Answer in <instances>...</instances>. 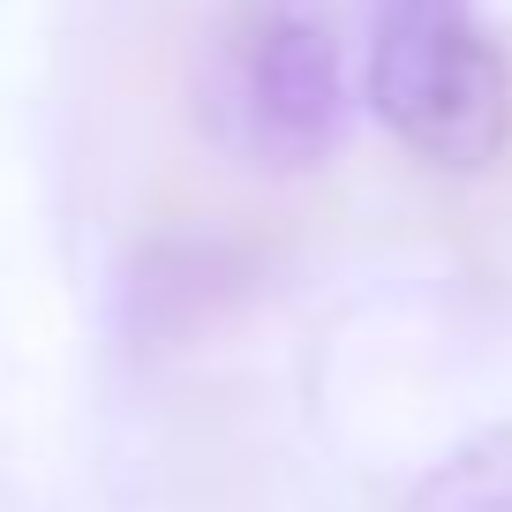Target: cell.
I'll return each mask as SVG.
<instances>
[{
	"label": "cell",
	"mask_w": 512,
	"mask_h": 512,
	"mask_svg": "<svg viewBox=\"0 0 512 512\" xmlns=\"http://www.w3.org/2000/svg\"><path fill=\"white\" fill-rule=\"evenodd\" d=\"M196 121L256 174H317L347 128V61L309 0H241L196 83Z\"/></svg>",
	"instance_id": "cell-2"
},
{
	"label": "cell",
	"mask_w": 512,
	"mask_h": 512,
	"mask_svg": "<svg viewBox=\"0 0 512 512\" xmlns=\"http://www.w3.org/2000/svg\"><path fill=\"white\" fill-rule=\"evenodd\" d=\"M407 512H512V422L475 430L407 490Z\"/></svg>",
	"instance_id": "cell-4"
},
{
	"label": "cell",
	"mask_w": 512,
	"mask_h": 512,
	"mask_svg": "<svg viewBox=\"0 0 512 512\" xmlns=\"http://www.w3.org/2000/svg\"><path fill=\"white\" fill-rule=\"evenodd\" d=\"M256 256L219 234H166L136 256L128 272V332L151 347H181V339L211 332L226 309L249 294Z\"/></svg>",
	"instance_id": "cell-3"
},
{
	"label": "cell",
	"mask_w": 512,
	"mask_h": 512,
	"mask_svg": "<svg viewBox=\"0 0 512 512\" xmlns=\"http://www.w3.org/2000/svg\"><path fill=\"white\" fill-rule=\"evenodd\" d=\"M362 91L400 151L437 174H490L512 144V61L475 0H369Z\"/></svg>",
	"instance_id": "cell-1"
}]
</instances>
